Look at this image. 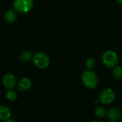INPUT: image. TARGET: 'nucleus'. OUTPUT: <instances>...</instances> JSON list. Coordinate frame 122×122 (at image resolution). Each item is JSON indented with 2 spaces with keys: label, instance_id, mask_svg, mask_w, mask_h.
Returning a JSON list of instances; mask_svg holds the SVG:
<instances>
[{
  "label": "nucleus",
  "instance_id": "nucleus-5",
  "mask_svg": "<svg viewBox=\"0 0 122 122\" xmlns=\"http://www.w3.org/2000/svg\"><path fill=\"white\" fill-rule=\"evenodd\" d=\"M115 99V93L111 89L103 90L99 95V100L102 104H108L111 103Z\"/></svg>",
  "mask_w": 122,
  "mask_h": 122
},
{
  "label": "nucleus",
  "instance_id": "nucleus-3",
  "mask_svg": "<svg viewBox=\"0 0 122 122\" xmlns=\"http://www.w3.org/2000/svg\"><path fill=\"white\" fill-rule=\"evenodd\" d=\"M102 61L104 65H106L107 67L113 68L118 65L119 57L116 52L111 50H109L104 52V54H103Z\"/></svg>",
  "mask_w": 122,
  "mask_h": 122
},
{
  "label": "nucleus",
  "instance_id": "nucleus-12",
  "mask_svg": "<svg viewBox=\"0 0 122 122\" xmlns=\"http://www.w3.org/2000/svg\"><path fill=\"white\" fill-rule=\"evenodd\" d=\"M95 114L99 118H104L107 117V112L104 107H99L95 109Z\"/></svg>",
  "mask_w": 122,
  "mask_h": 122
},
{
  "label": "nucleus",
  "instance_id": "nucleus-10",
  "mask_svg": "<svg viewBox=\"0 0 122 122\" xmlns=\"http://www.w3.org/2000/svg\"><path fill=\"white\" fill-rule=\"evenodd\" d=\"M17 16L15 11L12 9H9L4 14V19L9 24H12L17 20Z\"/></svg>",
  "mask_w": 122,
  "mask_h": 122
},
{
  "label": "nucleus",
  "instance_id": "nucleus-8",
  "mask_svg": "<svg viewBox=\"0 0 122 122\" xmlns=\"http://www.w3.org/2000/svg\"><path fill=\"white\" fill-rule=\"evenodd\" d=\"M31 85H32L31 81L27 78H24V79H21L19 81V82L18 83L17 89L19 92H26L28 89H29V88L31 87Z\"/></svg>",
  "mask_w": 122,
  "mask_h": 122
},
{
  "label": "nucleus",
  "instance_id": "nucleus-6",
  "mask_svg": "<svg viewBox=\"0 0 122 122\" xmlns=\"http://www.w3.org/2000/svg\"><path fill=\"white\" fill-rule=\"evenodd\" d=\"M16 81V77L14 76V75L10 73L6 74L2 79L3 85L7 89H12L15 86Z\"/></svg>",
  "mask_w": 122,
  "mask_h": 122
},
{
  "label": "nucleus",
  "instance_id": "nucleus-4",
  "mask_svg": "<svg viewBox=\"0 0 122 122\" xmlns=\"http://www.w3.org/2000/svg\"><path fill=\"white\" fill-rule=\"evenodd\" d=\"M35 65L39 69H45L50 65V57L43 52H37L32 57Z\"/></svg>",
  "mask_w": 122,
  "mask_h": 122
},
{
  "label": "nucleus",
  "instance_id": "nucleus-13",
  "mask_svg": "<svg viewBox=\"0 0 122 122\" xmlns=\"http://www.w3.org/2000/svg\"><path fill=\"white\" fill-rule=\"evenodd\" d=\"M113 77L115 79H120L122 77V68L121 66H115L113 72H112Z\"/></svg>",
  "mask_w": 122,
  "mask_h": 122
},
{
  "label": "nucleus",
  "instance_id": "nucleus-11",
  "mask_svg": "<svg viewBox=\"0 0 122 122\" xmlns=\"http://www.w3.org/2000/svg\"><path fill=\"white\" fill-rule=\"evenodd\" d=\"M32 54L29 51H25L22 52L19 56L20 60L23 62H28L29 61L32 59Z\"/></svg>",
  "mask_w": 122,
  "mask_h": 122
},
{
  "label": "nucleus",
  "instance_id": "nucleus-14",
  "mask_svg": "<svg viewBox=\"0 0 122 122\" xmlns=\"http://www.w3.org/2000/svg\"><path fill=\"white\" fill-rule=\"evenodd\" d=\"M6 98L10 102H14L17 99V94L16 92L14 91L13 89H9V91L6 94Z\"/></svg>",
  "mask_w": 122,
  "mask_h": 122
},
{
  "label": "nucleus",
  "instance_id": "nucleus-7",
  "mask_svg": "<svg viewBox=\"0 0 122 122\" xmlns=\"http://www.w3.org/2000/svg\"><path fill=\"white\" fill-rule=\"evenodd\" d=\"M122 113L118 108L112 107L107 112V118L110 122H117L121 119Z\"/></svg>",
  "mask_w": 122,
  "mask_h": 122
},
{
  "label": "nucleus",
  "instance_id": "nucleus-16",
  "mask_svg": "<svg viewBox=\"0 0 122 122\" xmlns=\"http://www.w3.org/2000/svg\"><path fill=\"white\" fill-rule=\"evenodd\" d=\"M116 1L119 3V4H122V0H116Z\"/></svg>",
  "mask_w": 122,
  "mask_h": 122
},
{
  "label": "nucleus",
  "instance_id": "nucleus-2",
  "mask_svg": "<svg viewBox=\"0 0 122 122\" xmlns=\"http://www.w3.org/2000/svg\"><path fill=\"white\" fill-rule=\"evenodd\" d=\"M33 6V0H14L13 3L14 10L20 14H24L29 11Z\"/></svg>",
  "mask_w": 122,
  "mask_h": 122
},
{
  "label": "nucleus",
  "instance_id": "nucleus-1",
  "mask_svg": "<svg viewBox=\"0 0 122 122\" xmlns=\"http://www.w3.org/2000/svg\"><path fill=\"white\" fill-rule=\"evenodd\" d=\"M81 79L85 86L88 89H95L99 84V78L96 73L91 69L85 71L82 74Z\"/></svg>",
  "mask_w": 122,
  "mask_h": 122
},
{
  "label": "nucleus",
  "instance_id": "nucleus-9",
  "mask_svg": "<svg viewBox=\"0 0 122 122\" xmlns=\"http://www.w3.org/2000/svg\"><path fill=\"white\" fill-rule=\"evenodd\" d=\"M11 117L10 109L4 105H0V120L7 121Z\"/></svg>",
  "mask_w": 122,
  "mask_h": 122
},
{
  "label": "nucleus",
  "instance_id": "nucleus-15",
  "mask_svg": "<svg viewBox=\"0 0 122 122\" xmlns=\"http://www.w3.org/2000/svg\"><path fill=\"white\" fill-rule=\"evenodd\" d=\"M96 66V61L92 57H89L87 59L86 62V66L87 67V69H92L95 67Z\"/></svg>",
  "mask_w": 122,
  "mask_h": 122
}]
</instances>
